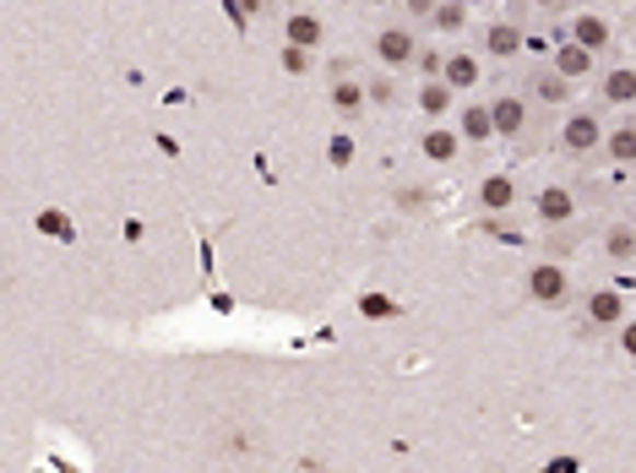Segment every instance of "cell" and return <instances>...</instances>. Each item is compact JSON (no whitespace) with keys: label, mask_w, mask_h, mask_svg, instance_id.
<instances>
[{"label":"cell","mask_w":636,"mask_h":473,"mask_svg":"<svg viewBox=\"0 0 636 473\" xmlns=\"http://www.w3.org/2000/svg\"><path fill=\"white\" fill-rule=\"evenodd\" d=\"M441 66H447L441 49H419V66H414V71H419V77H441Z\"/></svg>","instance_id":"23"},{"label":"cell","mask_w":636,"mask_h":473,"mask_svg":"<svg viewBox=\"0 0 636 473\" xmlns=\"http://www.w3.org/2000/svg\"><path fill=\"white\" fill-rule=\"evenodd\" d=\"M436 5H441V0H403V16H408V22H430Z\"/></svg>","instance_id":"24"},{"label":"cell","mask_w":636,"mask_h":473,"mask_svg":"<svg viewBox=\"0 0 636 473\" xmlns=\"http://www.w3.org/2000/svg\"><path fill=\"white\" fill-rule=\"evenodd\" d=\"M458 148H463V131H447V126L430 120V131H425V158H430V163H452Z\"/></svg>","instance_id":"18"},{"label":"cell","mask_w":636,"mask_h":473,"mask_svg":"<svg viewBox=\"0 0 636 473\" xmlns=\"http://www.w3.org/2000/svg\"><path fill=\"white\" fill-rule=\"evenodd\" d=\"M245 5H251V11H262V5H267V0H245Z\"/></svg>","instance_id":"28"},{"label":"cell","mask_w":636,"mask_h":473,"mask_svg":"<svg viewBox=\"0 0 636 473\" xmlns=\"http://www.w3.org/2000/svg\"><path fill=\"white\" fill-rule=\"evenodd\" d=\"M458 131H463V142H474V148L500 142V137H495V115H489V104H463V109H458Z\"/></svg>","instance_id":"15"},{"label":"cell","mask_w":636,"mask_h":473,"mask_svg":"<svg viewBox=\"0 0 636 473\" xmlns=\"http://www.w3.org/2000/svg\"><path fill=\"white\" fill-rule=\"evenodd\" d=\"M604 158H610V163H636V126L632 120H621V126L604 131Z\"/></svg>","instance_id":"20"},{"label":"cell","mask_w":636,"mask_h":473,"mask_svg":"<svg viewBox=\"0 0 636 473\" xmlns=\"http://www.w3.org/2000/svg\"><path fill=\"white\" fill-rule=\"evenodd\" d=\"M604 115H599V104H566V115H560V131H555V148L560 158H571V163H588V158L604 153Z\"/></svg>","instance_id":"1"},{"label":"cell","mask_w":636,"mask_h":473,"mask_svg":"<svg viewBox=\"0 0 636 473\" xmlns=\"http://www.w3.org/2000/svg\"><path fill=\"white\" fill-rule=\"evenodd\" d=\"M289 5H305V0H289Z\"/></svg>","instance_id":"30"},{"label":"cell","mask_w":636,"mask_h":473,"mask_svg":"<svg viewBox=\"0 0 636 473\" xmlns=\"http://www.w3.org/2000/svg\"><path fill=\"white\" fill-rule=\"evenodd\" d=\"M478 207H484V212H506V207H517V180H511V174L484 180V185H478Z\"/></svg>","instance_id":"17"},{"label":"cell","mask_w":636,"mask_h":473,"mask_svg":"<svg viewBox=\"0 0 636 473\" xmlns=\"http://www.w3.org/2000/svg\"><path fill=\"white\" fill-rule=\"evenodd\" d=\"M533 207H539V218H544L550 229H566V223L577 218V196H571L566 185H544V191L533 196Z\"/></svg>","instance_id":"13"},{"label":"cell","mask_w":636,"mask_h":473,"mask_svg":"<svg viewBox=\"0 0 636 473\" xmlns=\"http://www.w3.org/2000/svg\"><path fill=\"white\" fill-rule=\"evenodd\" d=\"M489 115H495V137H500V142H522V137L533 131L539 104L517 88V93H495V99H489Z\"/></svg>","instance_id":"3"},{"label":"cell","mask_w":636,"mask_h":473,"mask_svg":"<svg viewBox=\"0 0 636 473\" xmlns=\"http://www.w3.org/2000/svg\"><path fill=\"white\" fill-rule=\"evenodd\" d=\"M348 158H354V148H348V142L337 137V142H332V163H348Z\"/></svg>","instance_id":"27"},{"label":"cell","mask_w":636,"mask_h":473,"mask_svg":"<svg viewBox=\"0 0 636 473\" xmlns=\"http://www.w3.org/2000/svg\"><path fill=\"white\" fill-rule=\"evenodd\" d=\"M550 66H555L560 77H571V82H593V77H599V55H593L588 44H577V38H560V33H555Z\"/></svg>","instance_id":"7"},{"label":"cell","mask_w":636,"mask_h":473,"mask_svg":"<svg viewBox=\"0 0 636 473\" xmlns=\"http://www.w3.org/2000/svg\"><path fill=\"white\" fill-rule=\"evenodd\" d=\"M458 99H463V93H458L447 77H425V88H419V99H414V104H419V115H425V120H447V115L458 109Z\"/></svg>","instance_id":"12"},{"label":"cell","mask_w":636,"mask_h":473,"mask_svg":"<svg viewBox=\"0 0 636 473\" xmlns=\"http://www.w3.org/2000/svg\"><path fill=\"white\" fill-rule=\"evenodd\" d=\"M370 99H375V104H392V82L375 77V82H370Z\"/></svg>","instance_id":"26"},{"label":"cell","mask_w":636,"mask_h":473,"mask_svg":"<svg viewBox=\"0 0 636 473\" xmlns=\"http://www.w3.org/2000/svg\"><path fill=\"white\" fill-rule=\"evenodd\" d=\"M582 315H588V326H621L626 321V289L621 284L615 289H593L582 300Z\"/></svg>","instance_id":"11"},{"label":"cell","mask_w":636,"mask_h":473,"mask_svg":"<svg viewBox=\"0 0 636 473\" xmlns=\"http://www.w3.org/2000/svg\"><path fill=\"white\" fill-rule=\"evenodd\" d=\"M370 49H375V60H381L386 71H414L425 44H419V33H414L408 22H386V27L375 33V44H370Z\"/></svg>","instance_id":"2"},{"label":"cell","mask_w":636,"mask_h":473,"mask_svg":"<svg viewBox=\"0 0 636 473\" xmlns=\"http://www.w3.org/2000/svg\"><path fill=\"white\" fill-rule=\"evenodd\" d=\"M599 109H636V66H604Z\"/></svg>","instance_id":"8"},{"label":"cell","mask_w":636,"mask_h":473,"mask_svg":"<svg viewBox=\"0 0 636 473\" xmlns=\"http://www.w3.org/2000/svg\"><path fill=\"white\" fill-rule=\"evenodd\" d=\"M311 55H316V49H300V44H289V38H284V49H278V60H284V71H289V77L316 71V66H311Z\"/></svg>","instance_id":"22"},{"label":"cell","mask_w":636,"mask_h":473,"mask_svg":"<svg viewBox=\"0 0 636 473\" xmlns=\"http://www.w3.org/2000/svg\"><path fill=\"white\" fill-rule=\"evenodd\" d=\"M522 289H528V300H533V305L560 311V305L571 300V273H566L560 262H533V267H528V278H522Z\"/></svg>","instance_id":"4"},{"label":"cell","mask_w":636,"mask_h":473,"mask_svg":"<svg viewBox=\"0 0 636 473\" xmlns=\"http://www.w3.org/2000/svg\"><path fill=\"white\" fill-rule=\"evenodd\" d=\"M577 0H528V11H539V16H560V11H571Z\"/></svg>","instance_id":"25"},{"label":"cell","mask_w":636,"mask_h":473,"mask_svg":"<svg viewBox=\"0 0 636 473\" xmlns=\"http://www.w3.org/2000/svg\"><path fill=\"white\" fill-rule=\"evenodd\" d=\"M566 38H577V44H588L593 55H604V49L615 44V27H610L604 11H577V16L566 22Z\"/></svg>","instance_id":"9"},{"label":"cell","mask_w":636,"mask_h":473,"mask_svg":"<svg viewBox=\"0 0 636 473\" xmlns=\"http://www.w3.org/2000/svg\"><path fill=\"white\" fill-rule=\"evenodd\" d=\"M284 38H289V44H300V49H321V38H326V22H321L316 11H289V22H284Z\"/></svg>","instance_id":"16"},{"label":"cell","mask_w":636,"mask_h":473,"mask_svg":"<svg viewBox=\"0 0 636 473\" xmlns=\"http://www.w3.org/2000/svg\"><path fill=\"white\" fill-rule=\"evenodd\" d=\"M632 223H636V212H632Z\"/></svg>","instance_id":"31"},{"label":"cell","mask_w":636,"mask_h":473,"mask_svg":"<svg viewBox=\"0 0 636 473\" xmlns=\"http://www.w3.org/2000/svg\"><path fill=\"white\" fill-rule=\"evenodd\" d=\"M469 22H474V5H469V0H441V5H436V16H430V27H436V33H463Z\"/></svg>","instance_id":"21"},{"label":"cell","mask_w":636,"mask_h":473,"mask_svg":"<svg viewBox=\"0 0 636 473\" xmlns=\"http://www.w3.org/2000/svg\"><path fill=\"white\" fill-rule=\"evenodd\" d=\"M522 93H528L539 109H566V104H571V93H577V82H571V77H560V71L544 60V66H528Z\"/></svg>","instance_id":"5"},{"label":"cell","mask_w":636,"mask_h":473,"mask_svg":"<svg viewBox=\"0 0 636 473\" xmlns=\"http://www.w3.org/2000/svg\"><path fill=\"white\" fill-rule=\"evenodd\" d=\"M626 120H632V126H636V109H632V115H626Z\"/></svg>","instance_id":"29"},{"label":"cell","mask_w":636,"mask_h":473,"mask_svg":"<svg viewBox=\"0 0 636 473\" xmlns=\"http://www.w3.org/2000/svg\"><path fill=\"white\" fill-rule=\"evenodd\" d=\"M522 49H528V27H522L517 16H495V22H484V60L511 66Z\"/></svg>","instance_id":"6"},{"label":"cell","mask_w":636,"mask_h":473,"mask_svg":"<svg viewBox=\"0 0 636 473\" xmlns=\"http://www.w3.org/2000/svg\"><path fill=\"white\" fill-rule=\"evenodd\" d=\"M604 256L621 262V267L636 262V223H610V229H604Z\"/></svg>","instance_id":"19"},{"label":"cell","mask_w":636,"mask_h":473,"mask_svg":"<svg viewBox=\"0 0 636 473\" xmlns=\"http://www.w3.org/2000/svg\"><path fill=\"white\" fill-rule=\"evenodd\" d=\"M332 109H337L343 120H359V115L370 109V88H365L359 77H348L343 66L332 71Z\"/></svg>","instance_id":"10"},{"label":"cell","mask_w":636,"mask_h":473,"mask_svg":"<svg viewBox=\"0 0 636 473\" xmlns=\"http://www.w3.org/2000/svg\"><path fill=\"white\" fill-rule=\"evenodd\" d=\"M441 77H447L458 93H474L478 77H484V60H478L474 49H452V55H447V66H441Z\"/></svg>","instance_id":"14"}]
</instances>
